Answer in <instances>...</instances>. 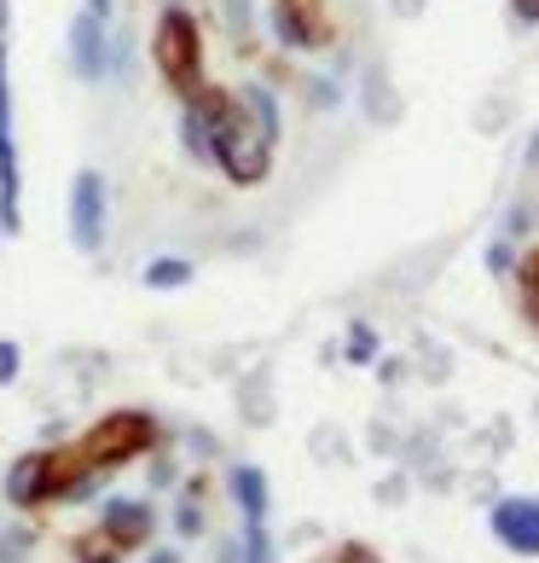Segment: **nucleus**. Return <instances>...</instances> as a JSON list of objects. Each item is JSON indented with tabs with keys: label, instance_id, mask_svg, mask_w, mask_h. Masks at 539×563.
Listing matches in <instances>:
<instances>
[{
	"label": "nucleus",
	"instance_id": "nucleus-1",
	"mask_svg": "<svg viewBox=\"0 0 539 563\" xmlns=\"http://www.w3.org/2000/svg\"><path fill=\"white\" fill-rule=\"evenodd\" d=\"M180 106H192L198 122H203V140H210V169H221L233 186H261L267 169H273V140H267L250 111L238 106V93L226 88H203L192 99H180Z\"/></svg>",
	"mask_w": 539,
	"mask_h": 563
},
{
	"label": "nucleus",
	"instance_id": "nucleus-2",
	"mask_svg": "<svg viewBox=\"0 0 539 563\" xmlns=\"http://www.w3.org/2000/svg\"><path fill=\"white\" fill-rule=\"evenodd\" d=\"M151 58H157L162 81H169L180 99H192V93L210 88V76H203V30H198V18H192L186 0H169V7L157 12Z\"/></svg>",
	"mask_w": 539,
	"mask_h": 563
},
{
	"label": "nucleus",
	"instance_id": "nucleus-3",
	"mask_svg": "<svg viewBox=\"0 0 539 563\" xmlns=\"http://www.w3.org/2000/svg\"><path fill=\"white\" fill-rule=\"evenodd\" d=\"M157 448V419L145 407H116L105 412L88 435L76 442L81 453V465H93V471H116V465H128V459L139 453H151Z\"/></svg>",
	"mask_w": 539,
	"mask_h": 563
},
{
	"label": "nucleus",
	"instance_id": "nucleus-4",
	"mask_svg": "<svg viewBox=\"0 0 539 563\" xmlns=\"http://www.w3.org/2000/svg\"><path fill=\"white\" fill-rule=\"evenodd\" d=\"M24 233V169H18V117H12V53L0 41V239Z\"/></svg>",
	"mask_w": 539,
	"mask_h": 563
},
{
	"label": "nucleus",
	"instance_id": "nucleus-5",
	"mask_svg": "<svg viewBox=\"0 0 539 563\" xmlns=\"http://www.w3.org/2000/svg\"><path fill=\"white\" fill-rule=\"evenodd\" d=\"M65 227H70V244L81 256H99L111 233V186L99 169H76L70 175V198H65Z\"/></svg>",
	"mask_w": 539,
	"mask_h": 563
},
{
	"label": "nucleus",
	"instance_id": "nucleus-6",
	"mask_svg": "<svg viewBox=\"0 0 539 563\" xmlns=\"http://www.w3.org/2000/svg\"><path fill=\"white\" fill-rule=\"evenodd\" d=\"M65 53H70V70L76 81H88V88H99V81L111 76V24L105 18H93L88 7H81L70 18V30H65Z\"/></svg>",
	"mask_w": 539,
	"mask_h": 563
},
{
	"label": "nucleus",
	"instance_id": "nucleus-7",
	"mask_svg": "<svg viewBox=\"0 0 539 563\" xmlns=\"http://www.w3.org/2000/svg\"><path fill=\"white\" fill-rule=\"evenodd\" d=\"M487 529L499 534V547L516 552V558H539V499H523L510 494L487 511Z\"/></svg>",
	"mask_w": 539,
	"mask_h": 563
},
{
	"label": "nucleus",
	"instance_id": "nucleus-8",
	"mask_svg": "<svg viewBox=\"0 0 539 563\" xmlns=\"http://www.w3.org/2000/svg\"><path fill=\"white\" fill-rule=\"evenodd\" d=\"M99 529H105L122 552H134V547H145V540L157 534V506H151V499L111 494V499H105V511H99Z\"/></svg>",
	"mask_w": 539,
	"mask_h": 563
},
{
	"label": "nucleus",
	"instance_id": "nucleus-9",
	"mask_svg": "<svg viewBox=\"0 0 539 563\" xmlns=\"http://www.w3.org/2000/svg\"><path fill=\"white\" fill-rule=\"evenodd\" d=\"M267 24H273L279 47H290V53L325 47V30H319V18H307L302 7H290V0H273V7H267Z\"/></svg>",
	"mask_w": 539,
	"mask_h": 563
},
{
	"label": "nucleus",
	"instance_id": "nucleus-10",
	"mask_svg": "<svg viewBox=\"0 0 539 563\" xmlns=\"http://www.w3.org/2000/svg\"><path fill=\"white\" fill-rule=\"evenodd\" d=\"M226 488H233L244 523H267V506H273V494H267V476L256 465H233L226 471Z\"/></svg>",
	"mask_w": 539,
	"mask_h": 563
},
{
	"label": "nucleus",
	"instance_id": "nucleus-11",
	"mask_svg": "<svg viewBox=\"0 0 539 563\" xmlns=\"http://www.w3.org/2000/svg\"><path fill=\"white\" fill-rule=\"evenodd\" d=\"M238 106L250 111V122H256V129H261L267 140L279 145V129H284V111H279V93L267 88V81H244V88H238Z\"/></svg>",
	"mask_w": 539,
	"mask_h": 563
},
{
	"label": "nucleus",
	"instance_id": "nucleus-12",
	"mask_svg": "<svg viewBox=\"0 0 539 563\" xmlns=\"http://www.w3.org/2000/svg\"><path fill=\"white\" fill-rule=\"evenodd\" d=\"M192 274H198V267L186 256H151V262H145V274H139V285L145 290H186Z\"/></svg>",
	"mask_w": 539,
	"mask_h": 563
},
{
	"label": "nucleus",
	"instance_id": "nucleus-13",
	"mask_svg": "<svg viewBox=\"0 0 539 563\" xmlns=\"http://www.w3.org/2000/svg\"><path fill=\"white\" fill-rule=\"evenodd\" d=\"M180 145H186V157L198 163V169H210V140H203V122L192 106H180Z\"/></svg>",
	"mask_w": 539,
	"mask_h": 563
},
{
	"label": "nucleus",
	"instance_id": "nucleus-14",
	"mask_svg": "<svg viewBox=\"0 0 539 563\" xmlns=\"http://www.w3.org/2000/svg\"><path fill=\"white\" fill-rule=\"evenodd\" d=\"M348 361H355V366H371V361H378V331H371L366 320L348 325Z\"/></svg>",
	"mask_w": 539,
	"mask_h": 563
},
{
	"label": "nucleus",
	"instance_id": "nucleus-15",
	"mask_svg": "<svg viewBox=\"0 0 539 563\" xmlns=\"http://www.w3.org/2000/svg\"><path fill=\"white\" fill-rule=\"evenodd\" d=\"M175 529H180V540H198V534H203V506H198V488H186V499L175 506Z\"/></svg>",
	"mask_w": 539,
	"mask_h": 563
},
{
	"label": "nucleus",
	"instance_id": "nucleus-16",
	"mask_svg": "<svg viewBox=\"0 0 539 563\" xmlns=\"http://www.w3.org/2000/svg\"><path fill=\"white\" fill-rule=\"evenodd\" d=\"M244 563H273V540H267V523H244Z\"/></svg>",
	"mask_w": 539,
	"mask_h": 563
},
{
	"label": "nucleus",
	"instance_id": "nucleus-17",
	"mask_svg": "<svg viewBox=\"0 0 539 563\" xmlns=\"http://www.w3.org/2000/svg\"><path fill=\"white\" fill-rule=\"evenodd\" d=\"M30 547H35V534H30L24 523H18V529H0V563H24Z\"/></svg>",
	"mask_w": 539,
	"mask_h": 563
},
{
	"label": "nucleus",
	"instance_id": "nucleus-18",
	"mask_svg": "<svg viewBox=\"0 0 539 563\" xmlns=\"http://www.w3.org/2000/svg\"><path fill=\"white\" fill-rule=\"evenodd\" d=\"M18 372H24V349H18L12 338H0V389L18 384Z\"/></svg>",
	"mask_w": 539,
	"mask_h": 563
},
{
	"label": "nucleus",
	"instance_id": "nucleus-19",
	"mask_svg": "<svg viewBox=\"0 0 539 563\" xmlns=\"http://www.w3.org/2000/svg\"><path fill=\"white\" fill-rule=\"evenodd\" d=\"M487 267H493L499 279L516 274V250H510V239H493V244H487Z\"/></svg>",
	"mask_w": 539,
	"mask_h": 563
},
{
	"label": "nucleus",
	"instance_id": "nucleus-20",
	"mask_svg": "<svg viewBox=\"0 0 539 563\" xmlns=\"http://www.w3.org/2000/svg\"><path fill=\"white\" fill-rule=\"evenodd\" d=\"M128 70H134V41L128 35H111V76L122 81Z\"/></svg>",
	"mask_w": 539,
	"mask_h": 563
},
{
	"label": "nucleus",
	"instance_id": "nucleus-21",
	"mask_svg": "<svg viewBox=\"0 0 539 563\" xmlns=\"http://www.w3.org/2000/svg\"><path fill=\"white\" fill-rule=\"evenodd\" d=\"M528 233H534L528 203H510V210H505V239H528Z\"/></svg>",
	"mask_w": 539,
	"mask_h": 563
},
{
	"label": "nucleus",
	"instance_id": "nucleus-22",
	"mask_svg": "<svg viewBox=\"0 0 539 563\" xmlns=\"http://www.w3.org/2000/svg\"><path fill=\"white\" fill-rule=\"evenodd\" d=\"M307 99H314L319 111H330V106H337L343 93H337V81H307Z\"/></svg>",
	"mask_w": 539,
	"mask_h": 563
},
{
	"label": "nucleus",
	"instance_id": "nucleus-23",
	"mask_svg": "<svg viewBox=\"0 0 539 563\" xmlns=\"http://www.w3.org/2000/svg\"><path fill=\"white\" fill-rule=\"evenodd\" d=\"M510 18L516 24H539V0H510Z\"/></svg>",
	"mask_w": 539,
	"mask_h": 563
},
{
	"label": "nucleus",
	"instance_id": "nucleus-24",
	"mask_svg": "<svg viewBox=\"0 0 539 563\" xmlns=\"http://www.w3.org/2000/svg\"><path fill=\"white\" fill-rule=\"evenodd\" d=\"M330 563H378V558H371L366 547H343L337 558H330Z\"/></svg>",
	"mask_w": 539,
	"mask_h": 563
},
{
	"label": "nucleus",
	"instance_id": "nucleus-25",
	"mask_svg": "<svg viewBox=\"0 0 539 563\" xmlns=\"http://www.w3.org/2000/svg\"><path fill=\"white\" fill-rule=\"evenodd\" d=\"M88 12H93V18H105V24H111V12H116V0H88Z\"/></svg>",
	"mask_w": 539,
	"mask_h": 563
},
{
	"label": "nucleus",
	"instance_id": "nucleus-26",
	"mask_svg": "<svg viewBox=\"0 0 539 563\" xmlns=\"http://www.w3.org/2000/svg\"><path fill=\"white\" fill-rule=\"evenodd\" d=\"M12 35V0H0V41Z\"/></svg>",
	"mask_w": 539,
	"mask_h": 563
},
{
	"label": "nucleus",
	"instance_id": "nucleus-27",
	"mask_svg": "<svg viewBox=\"0 0 539 563\" xmlns=\"http://www.w3.org/2000/svg\"><path fill=\"white\" fill-rule=\"evenodd\" d=\"M395 12H401V18H418V12H424V0H395Z\"/></svg>",
	"mask_w": 539,
	"mask_h": 563
},
{
	"label": "nucleus",
	"instance_id": "nucleus-28",
	"mask_svg": "<svg viewBox=\"0 0 539 563\" xmlns=\"http://www.w3.org/2000/svg\"><path fill=\"white\" fill-rule=\"evenodd\" d=\"M528 169H539V134L528 140Z\"/></svg>",
	"mask_w": 539,
	"mask_h": 563
},
{
	"label": "nucleus",
	"instance_id": "nucleus-29",
	"mask_svg": "<svg viewBox=\"0 0 539 563\" xmlns=\"http://www.w3.org/2000/svg\"><path fill=\"white\" fill-rule=\"evenodd\" d=\"M145 563H180V552H157V558H145Z\"/></svg>",
	"mask_w": 539,
	"mask_h": 563
}]
</instances>
